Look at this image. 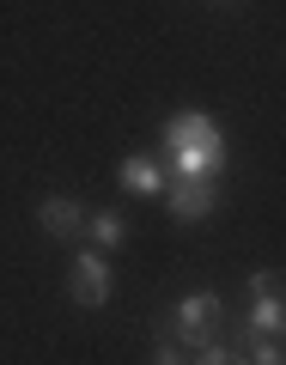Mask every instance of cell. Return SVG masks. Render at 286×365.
<instances>
[{
  "label": "cell",
  "instance_id": "cell-6",
  "mask_svg": "<svg viewBox=\"0 0 286 365\" xmlns=\"http://www.w3.org/2000/svg\"><path fill=\"white\" fill-rule=\"evenodd\" d=\"M37 225L49 244H61V237H79V225H86V207H79L73 195H43L37 201Z\"/></svg>",
  "mask_w": 286,
  "mask_h": 365
},
{
  "label": "cell",
  "instance_id": "cell-4",
  "mask_svg": "<svg viewBox=\"0 0 286 365\" xmlns=\"http://www.w3.org/2000/svg\"><path fill=\"white\" fill-rule=\"evenodd\" d=\"M280 274L274 268H256L244 280L250 287V311H244V335H286V299H280V287H274Z\"/></svg>",
  "mask_w": 286,
  "mask_h": 365
},
{
  "label": "cell",
  "instance_id": "cell-7",
  "mask_svg": "<svg viewBox=\"0 0 286 365\" xmlns=\"http://www.w3.org/2000/svg\"><path fill=\"white\" fill-rule=\"evenodd\" d=\"M79 237H86L91 250H122V237H128V220H122L116 207H86V225H79Z\"/></svg>",
  "mask_w": 286,
  "mask_h": 365
},
{
  "label": "cell",
  "instance_id": "cell-3",
  "mask_svg": "<svg viewBox=\"0 0 286 365\" xmlns=\"http://www.w3.org/2000/svg\"><path fill=\"white\" fill-rule=\"evenodd\" d=\"M110 292H116V274H110V256L104 250H79L73 268H67V299L79 311H104Z\"/></svg>",
  "mask_w": 286,
  "mask_h": 365
},
{
  "label": "cell",
  "instance_id": "cell-2",
  "mask_svg": "<svg viewBox=\"0 0 286 365\" xmlns=\"http://www.w3.org/2000/svg\"><path fill=\"white\" fill-rule=\"evenodd\" d=\"M165 335L183 341L189 353H195L201 341L225 335V299H220V292H189V299H177L170 317H165Z\"/></svg>",
  "mask_w": 286,
  "mask_h": 365
},
{
  "label": "cell",
  "instance_id": "cell-9",
  "mask_svg": "<svg viewBox=\"0 0 286 365\" xmlns=\"http://www.w3.org/2000/svg\"><path fill=\"white\" fill-rule=\"evenodd\" d=\"M189 365H250V353L238 347V341H225V335H213V341H201V347L189 353Z\"/></svg>",
  "mask_w": 286,
  "mask_h": 365
},
{
  "label": "cell",
  "instance_id": "cell-8",
  "mask_svg": "<svg viewBox=\"0 0 286 365\" xmlns=\"http://www.w3.org/2000/svg\"><path fill=\"white\" fill-rule=\"evenodd\" d=\"M116 182L128 189V195H165V170H158L153 158H122Z\"/></svg>",
  "mask_w": 286,
  "mask_h": 365
},
{
  "label": "cell",
  "instance_id": "cell-11",
  "mask_svg": "<svg viewBox=\"0 0 286 365\" xmlns=\"http://www.w3.org/2000/svg\"><path fill=\"white\" fill-rule=\"evenodd\" d=\"M250 365H280L286 359V347H280V335H250Z\"/></svg>",
  "mask_w": 286,
  "mask_h": 365
},
{
  "label": "cell",
  "instance_id": "cell-5",
  "mask_svg": "<svg viewBox=\"0 0 286 365\" xmlns=\"http://www.w3.org/2000/svg\"><path fill=\"white\" fill-rule=\"evenodd\" d=\"M213 207H220V182H213V177H177V182H165V213L177 225H201Z\"/></svg>",
  "mask_w": 286,
  "mask_h": 365
},
{
  "label": "cell",
  "instance_id": "cell-10",
  "mask_svg": "<svg viewBox=\"0 0 286 365\" xmlns=\"http://www.w3.org/2000/svg\"><path fill=\"white\" fill-rule=\"evenodd\" d=\"M146 365H189V347H183V341H170L165 329H158V335H153V353H146Z\"/></svg>",
  "mask_w": 286,
  "mask_h": 365
},
{
  "label": "cell",
  "instance_id": "cell-12",
  "mask_svg": "<svg viewBox=\"0 0 286 365\" xmlns=\"http://www.w3.org/2000/svg\"><path fill=\"white\" fill-rule=\"evenodd\" d=\"M213 6H238V0H213Z\"/></svg>",
  "mask_w": 286,
  "mask_h": 365
},
{
  "label": "cell",
  "instance_id": "cell-13",
  "mask_svg": "<svg viewBox=\"0 0 286 365\" xmlns=\"http://www.w3.org/2000/svg\"><path fill=\"white\" fill-rule=\"evenodd\" d=\"M280 365H286V359H280Z\"/></svg>",
  "mask_w": 286,
  "mask_h": 365
},
{
  "label": "cell",
  "instance_id": "cell-1",
  "mask_svg": "<svg viewBox=\"0 0 286 365\" xmlns=\"http://www.w3.org/2000/svg\"><path fill=\"white\" fill-rule=\"evenodd\" d=\"M165 153L177 177H220L225 170V134L208 110H177L165 122Z\"/></svg>",
  "mask_w": 286,
  "mask_h": 365
}]
</instances>
